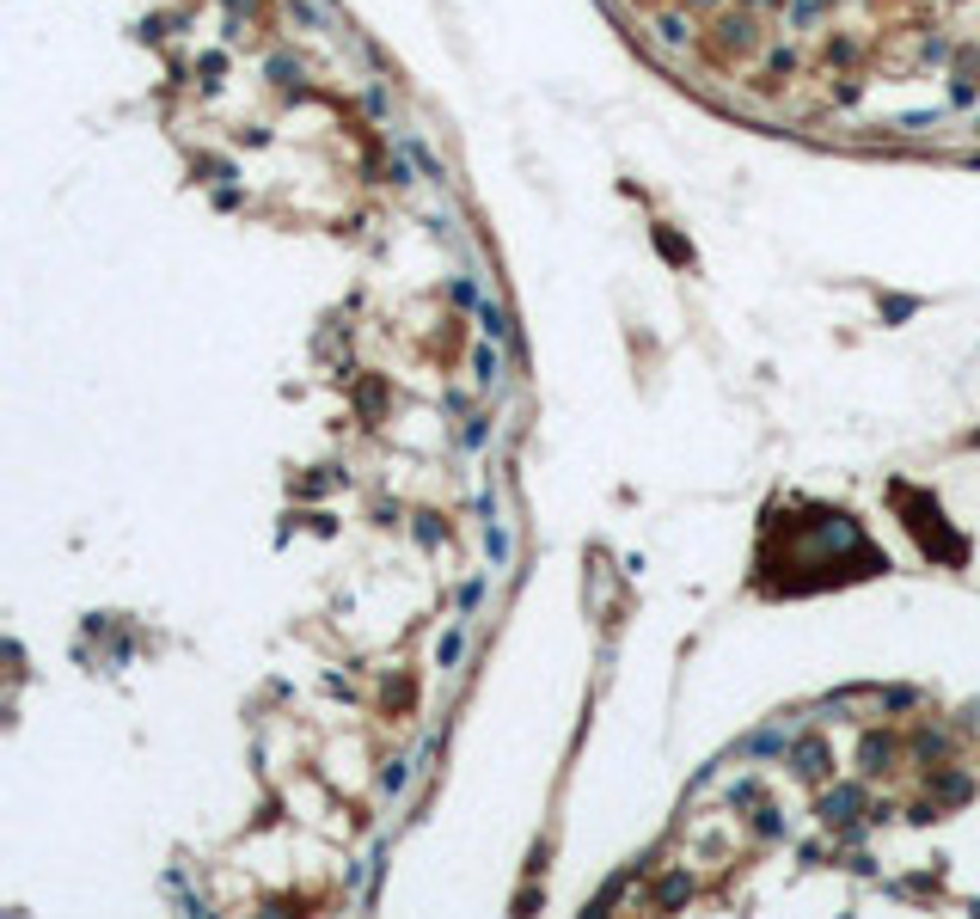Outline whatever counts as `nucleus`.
Instances as JSON below:
<instances>
[{
    "mask_svg": "<svg viewBox=\"0 0 980 919\" xmlns=\"http://www.w3.org/2000/svg\"><path fill=\"white\" fill-rule=\"evenodd\" d=\"M484 546H490V564H509V534H503V521H497V515L484 521Z\"/></svg>",
    "mask_w": 980,
    "mask_h": 919,
    "instance_id": "nucleus-1",
    "label": "nucleus"
},
{
    "mask_svg": "<svg viewBox=\"0 0 980 919\" xmlns=\"http://www.w3.org/2000/svg\"><path fill=\"white\" fill-rule=\"evenodd\" d=\"M723 43H729V50H748V43H754V25H748V19H729V25H723Z\"/></svg>",
    "mask_w": 980,
    "mask_h": 919,
    "instance_id": "nucleus-2",
    "label": "nucleus"
},
{
    "mask_svg": "<svg viewBox=\"0 0 980 919\" xmlns=\"http://www.w3.org/2000/svg\"><path fill=\"white\" fill-rule=\"evenodd\" d=\"M478 325H484V331H490V337H503V331H509V319H503V313H497V307H490V301H484V307H478Z\"/></svg>",
    "mask_w": 980,
    "mask_h": 919,
    "instance_id": "nucleus-3",
    "label": "nucleus"
},
{
    "mask_svg": "<svg viewBox=\"0 0 980 919\" xmlns=\"http://www.w3.org/2000/svg\"><path fill=\"white\" fill-rule=\"evenodd\" d=\"M472 368H478V380H484V386H490V380H497V374H503V362H497V350H478V362H472Z\"/></svg>",
    "mask_w": 980,
    "mask_h": 919,
    "instance_id": "nucleus-4",
    "label": "nucleus"
},
{
    "mask_svg": "<svg viewBox=\"0 0 980 919\" xmlns=\"http://www.w3.org/2000/svg\"><path fill=\"white\" fill-rule=\"evenodd\" d=\"M797 760H803V766H797V772H809V779H815V772H827V754H821V748H803V754H797Z\"/></svg>",
    "mask_w": 980,
    "mask_h": 919,
    "instance_id": "nucleus-5",
    "label": "nucleus"
}]
</instances>
